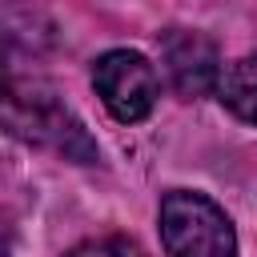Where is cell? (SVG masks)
I'll use <instances>...</instances> for the list:
<instances>
[{"mask_svg": "<svg viewBox=\"0 0 257 257\" xmlns=\"http://www.w3.org/2000/svg\"><path fill=\"white\" fill-rule=\"evenodd\" d=\"M0 128L24 145L48 149L64 161L92 165L96 161V141L88 128L56 100L48 84L36 80H12L0 88Z\"/></svg>", "mask_w": 257, "mask_h": 257, "instance_id": "6da1fadb", "label": "cell"}, {"mask_svg": "<svg viewBox=\"0 0 257 257\" xmlns=\"http://www.w3.org/2000/svg\"><path fill=\"white\" fill-rule=\"evenodd\" d=\"M161 245L169 257H237L229 213L193 189H173L161 197Z\"/></svg>", "mask_w": 257, "mask_h": 257, "instance_id": "7a4b0ae2", "label": "cell"}, {"mask_svg": "<svg viewBox=\"0 0 257 257\" xmlns=\"http://www.w3.org/2000/svg\"><path fill=\"white\" fill-rule=\"evenodd\" d=\"M92 84L96 96L104 100V108L120 120V124H137L153 112L157 96H161V80L157 68L149 64V56L133 52V48H112L92 64Z\"/></svg>", "mask_w": 257, "mask_h": 257, "instance_id": "3957f363", "label": "cell"}, {"mask_svg": "<svg viewBox=\"0 0 257 257\" xmlns=\"http://www.w3.org/2000/svg\"><path fill=\"white\" fill-rule=\"evenodd\" d=\"M161 64L181 100H197L217 92L221 80V52L197 28H169L161 36Z\"/></svg>", "mask_w": 257, "mask_h": 257, "instance_id": "277c9868", "label": "cell"}, {"mask_svg": "<svg viewBox=\"0 0 257 257\" xmlns=\"http://www.w3.org/2000/svg\"><path fill=\"white\" fill-rule=\"evenodd\" d=\"M217 96L233 116H241L245 124H257V52H249V56L233 60L229 68H221Z\"/></svg>", "mask_w": 257, "mask_h": 257, "instance_id": "5b68a950", "label": "cell"}, {"mask_svg": "<svg viewBox=\"0 0 257 257\" xmlns=\"http://www.w3.org/2000/svg\"><path fill=\"white\" fill-rule=\"evenodd\" d=\"M64 257H145L141 245L124 241V237H100V241H84L76 249H68Z\"/></svg>", "mask_w": 257, "mask_h": 257, "instance_id": "8992f818", "label": "cell"}, {"mask_svg": "<svg viewBox=\"0 0 257 257\" xmlns=\"http://www.w3.org/2000/svg\"><path fill=\"white\" fill-rule=\"evenodd\" d=\"M16 80V52H12V40L0 32V88Z\"/></svg>", "mask_w": 257, "mask_h": 257, "instance_id": "52a82bcc", "label": "cell"}, {"mask_svg": "<svg viewBox=\"0 0 257 257\" xmlns=\"http://www.w3.org/2000/svg\"><path fill=\"white\" fill-rule=\"evenodd\" d=\"M0 257H4V245H0Z\"/></svg>", "mask_w": 257, "mask_h": 257, "instance_id": "ba28073f", "label": "cell"}]
</instances>
